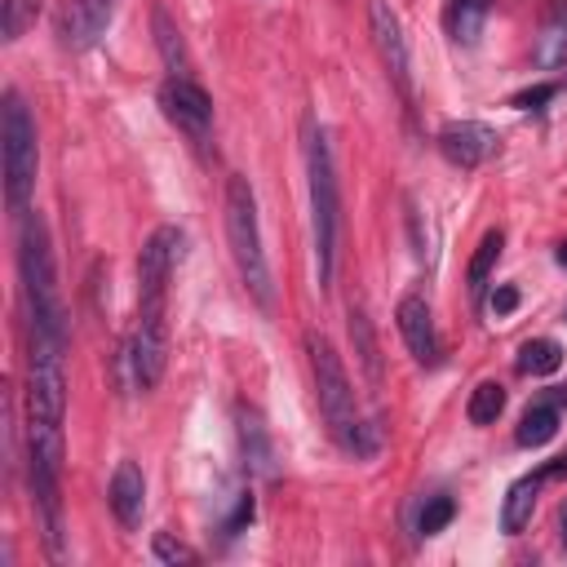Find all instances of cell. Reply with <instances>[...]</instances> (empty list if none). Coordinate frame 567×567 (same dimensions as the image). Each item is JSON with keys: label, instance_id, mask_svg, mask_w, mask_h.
Returning a JSON list of instances; mask_svg holds the SVG:
<instances>
[{"label": "cell", "instance_id": "cell-1", "mask_svg": "<svg viewBox=\"0 0 567 567\" xmlns=\"http://www.w3.org/2000/svg\"><path fill=\"white\" fill-rule=\"evenodd\" d=\"M18 279H22V319H27V359H62L66 319L53 284V252L40 213H18Z\"/></svg>", "mask_w": 567, "mask_h": 567}, {"label": "cell", "instance_id": "cell-2", "mask_svg": "<svg viewBox=\"0 0 567 567\" xmlns=\"http://www.w3.org/2000/svg\"><path fill=\"white\" fill-rule=\"evenodd\" d=\"M306 354H310V372H315V394H319V412L337 439L341 452L350 456H372L377 452V425L372 421H359V408H354V390H350V377H346V363L341 354L332 350V341L323 332H306Z\"/></svg>", "mask_w": 567, "mask_h": 567}, {"label": "cell", "instance_id": "cell-3", "mask_svg": "<svg viewBox=\"0 0 567 567\" xmlns=\"http://www.w3.org/2000/svg\"><path fill=\"white\" fill-rule=\"evenodd\" d=\"M226 239H230V257L235 270L244 279V288L252 292V301L261 310L275 306V284H270V266H266V248H261V226H257V199L248 177H230L226 182Z\"/></svg>", "mask_w": 567, "mask_h": 567}, {"label": "cell", "instance_id": "cell-4", "mask_svg": "<svg viewBox=\"0 0 567 567\" xmlns=\"http://www.w3.org/2000/svg\"><path fill=\"white\" fill-rule=\"evenodd\" d=\"M306 168H310V213H315V261L319 284L328 288L337 275V235H341V186L332 168V146L323 128H310L306 142Z\"/></svg>", "mask_w": 567, "mask_h": 567}, {"label": "cell", "instance_id": "cell-5", "mask_svg": "<svg viewBox=\"0 0 567 567\" xmlns=\"http://www.w3.org/2000/svg\"><path fill=\"white\" fill-rule=\"evenodd\" d=\"M0 142H4V195L13 213H27V199L35 190V168H40V151H35V120L22 102L18 89L4 93L0 106Z\"/></svg>", "mask_w": 567, "mask_h": 567}, {"label": "cell", "instance_id": "cell-6", "mask_svg": "<svg viewBox=\"0 0 567 567\" xmlns=\"http://www.w3.org/2000/svg\"><path fill=\"white\" fill-rule=\"evenodd\" d=\"M177 257H182V230L177 226L151 230V239L137 252V319H164V292Z\"/></svg>", "mask_w": 567, "mask_h": 567}, {"label": "cell", "instance_id": "cell-7", "mask_svg": "<svg viewBox=\"0 0 567 567\" xmlns=\"http://www.w3.org/2000/svg\"><path fill=\"white\" fill-rule=\"evenodd\" d=\"M368 31H372V44L385 62V75L394 80L399 97L412 106V62H408V40H403V27H399V13L385 4V0H372L368 4Z\"/></svg>", "mask_w": 567, "mask_h": 567}, {"label": "cell", "instance_id": "cell-8", "mask_svg": "<svg viewBox=\"0 0 567 567\" xmlns=\"http://www.w3.org/2000/svg\"><path fill=\"white\" fill-rule=\"evenodd\" d=\"M159 106H164V115H168L182 133H190L195 142L208 137V124H213V97H208L190 75H168L164 89H159Z\"/></svg>", "mask_w": 567, "mask_h": 567}, {"label": "cell", "instance_id": "cell-9", "mask_svg": "<svg viewBox=\"0 0 567 567\" xmlns=\"http://www.w3.org/2000/svg\"><path fill=\"white\" fill-rule=\"evenodd\" d=\"M115 0H58V40L71 53H84L102 40V31L111 27Z\"/></svg>", "mask_w": 567, "mask_h": 567}, {"label": "cell", "instance_id": "cell-10", "mask_svg": "<svg viewBox=\"0 0 567 567\" xmlns=\"http://www.w3.org/2000/svg\"><path fill=\"white\" fill-rule=\"evenodd\" d=\"M439 151H443V159L447 164H456V168H478L483 159H492L496 155V133L487 128V124H478V120H452V124H443L439 128Z\"/></svg>", "mask_w": 567, "mask_h": 567}, {"label": "cell", "instance_id": "cell-11", "mask_svg": "<svg viewBox=\"0 0 567 567\" xmlns=\"http://www.w3.org/2000/svg\"><path fill=\"white\" fill-rule=\"evenodd\" d=\"M394 319H399V332H403L412 359L425 363V368H434L439 363V332H434V315H430L425 297H403L399 310H394Z\"/></svg>", "mask_w": 567, "mask_h": 567}, {"label": "cell", "instance_id": "cell-12", "mask_svg": "<svg viewBox=\"0 0 567 567\" xmlns=\"http://www.w3.org/2000/svg\"><path fill=\"white\" fill-rule=\"evenodd\" d=\"M235 421H239V456H244V470L257 474V478H275L279 465H275V443L266 434V421L257 408L239 403L235 408Z\"/></svg>", "mask_w": 567, "mask_h": 567}, {"label": "cell", "instance_id": "cell-13", "mask_svg": "<svg viewBox=\"0 0 567 567\" xmlns=\"http://www.w3.org/2000/svg\"><path fill=\"white\" fill-rule=\"evenodd\" d=\"M111 509L124 527H137L142 523V509H146V478L133 461H120L115 474H111Z\"/></svg>", "mask_w": 567, "mask_h": 567}, {"label": "cell", "instance_id": "cell-14", "mask_svg": "<svg viewBox=\"0 0 567 567\" xmlns=\"http://www.w3.org/2000/svg\"><path fill=\"white\" fill-rule=\"evenodd\" d=\"M532 58H536V66H545V71L567 66V0H554L545 27H540V35H536Z\"/></svg>", "mask_w": 567, "mask_h": 567}, {"label": "cell", "instance_id": "cell-15", "mask_svg": "<svg viewBox=\"0 0 567 567\" xmlns=\"http://www.w3.org/2000/svg\"><path fill=\"white\" fill-rule=\"evenodd\" d=\"M540 470L536 474H527V478H518L509 492H505V505H501V527L509 532V536H518L527 523H532V509H536V492H540Z\"/></svg>", "mask_w": 567, "mask_h": 567}, {"label": "cell", "instance_id": "cell-16", "mask_svg": "<svg viewBox=\"0 0 567 567\" xmlns=\"http://www.w3.org/2000/svg\"><path fill=\"white\" fill-rule=\"evenodd\" d=\"M151 27H155V49H159V58H164L168 75H190L186 40H182V31H177L173 13H168V9H155V13H151Z\"/></svg>", "mask_w": 567, "mask_h": 567}, {"label": "cell", "instance_id": "cell-17", "mask_svg": "<svg viewBox=\"0 0 567 567\" xmlns=\"http://www.w3.org/2000/svg\"><path fill=\"white\" fill-rule=\"evenodd\" d=\"M554 434H558V403H554V399H536V403L523 412L518 430H514L518 447H540V443H549Z\"/></svg>", "mask_w": 567, "mask_h": 567}, {"label": "cell", "instance_id": "cell-18", "mask_svg": "<svg viewBox=\"0 0 567 567\" xmlns=\"http://www.w3.org/2000/svg\"><path fill=\"white\" fill-rule=\"evenodd\" d=\"M563 363V346L554 337H532L518 346V372L523 377H549Z\"/></svg>", "mask_w": 567, "mask_h": 567}, {"label": "cell", "instance_id": "cell-19", "mask_svg": "<svg viewBox=\"0 0 567 567\" xmlns=\"http://www.w3.org/2000/svg\"><path fill=\"white\" fill-rule=\"evenodd\" d=\"M487 22V0H452L447 4V31L456 44H474Z\"/></svg>", "mask_w": 567, "mask_h": 567}, {"label": "cell", "instance_id": "cell-20", "mask_svg": "<svg viewBox=\"0 0 567 567\" xmlns=\"http://www.w3.org/2000/svg\"><path fill=\"white\" fill-rule=\"evenodd\" d=\"M350 337H354V354H359L368 381L377 385V381H381V350H377V332H372L363 306H350Z\"/></svg>", "mask_w": 567, "mask_h": 567}, {"label": "cell", "instance_id": "cell-21", "mask_svg": "<svg viewBox=\"0 0 567 567\" xmlns=\"http://www.w3.org/2000/svg\"><path fill=\"white\" fill-rule=\"evenodd\" d=\"M501 248H505V235H501V230H487V235L478 239V248H474V257H470V270H465V279H470V297H483L487 275H492Z\"/></svg>", "mask_w": 567, "mask_h": 567}, {"label": "cell", "instance_id": "cell-22", "mask_svg": "<svg viewBox=\"0 0 567 567\" xmlns=\"http://www.w3.org/2000/svg\"><path fill=\"white\" fill-rule=\"evenodd\" d=\"M465 412H470L474 425H492V421L505 412V385H501V381H478Z\"/></svg>", "mask_w": 567, "mask_h": 567}, {"label": "cell", "instance_id": "cell-23", "mask_svg": "<svg viewBox=\"0 0 567 567\" xmlns=\"http://www.w3.org/2000/svg\"><path fill=\"white\" fill-rule=\"evenodd\" d=\"M0 9H4V22H0V31H4V40L13 44V40H22V31L35 22V13H40V0H0Z\"/></svg>", "mask_w": 567, "mask_h": 567}, {"label": "cell", "instance_id": "cell-24", "mask_svg": "<svg viewBox=\"0 0 567 567\" xmlns=\"http://www.w3.org/2000/svg\"><path fill=\"white\" fill-rule=\"evenodd\" d=\"M452 514H456V501L452 496H430L425 505H421V518H416V532L421 536H434V532H443L447 523H452Z\"/></svg>", "mask_w": 567, "mask_h": 567}, {"label": "cell", "instance_id": "cell-25", "mask_svg": "<svg viewBox=\"0 0 567 567\" xmlns=\"http://www.w3.org/2000/svg\"><path fill=\"white\" fill-rule=\"evenodd\" d=\"M151 549H155V558H159V563H173V567H177V563H195V558H199V554H195L190 545H182V540H173L168 532H155V540H151Z\"/></svg>", "mask_w": 567, "mask_h": 567}, {"label": "cell", "instance_id": "cell-26", "mask_svg": "<svg viewBox=\"0 0 567 567\" xmlns=\"http://www.w3.org/2000/svg\"><path fill=\"white\" fill-rule=\"evenodd\" d=\"M252 514H257V501H252V492H239V501H235V514L226 518V536H239V527H248V523H252Z\"/></svg>", "mask_w": 567, "mask_h": 567}, {"label": "cell", "instance_id": "cell-27", "mask_svg": "<svg viewBox=\"0 0 567 567\" xmlns=\"http://www.w3.org/2000/svg\"><path fill=\"white\" fill-rule=\"evenodd\" d=\"M554 93H558L554 84H532V89L514 93V106H518V111H540V106H545V102H549Z\"/></svg>", "mask_w": 567, "mask_h": 567}, {"label": "cell", "instance_id": "cell-28", "mask_svg": "<svg viewBox=\"0 0 567 567\" xmlns=\"http://www.w3.org/2000/svg\"><path fill=\"white\" fill-rule=\"evenodd\" d=\"M518 306V288H509V284H501L496 292H492V315H509Z\"/></svg>", "mask_w": 567, "mask_h": 567}, {"label": "cell", "instance_id": "cell-29", "mask_svg": "<svg viewBox=\"0 0 567 567\" xmlns=\"http://www.w3.org/2000/svg\"><path fill=\"white\" fill-rule=\"evenodd\" d=\"M558 527H563V549H567V501H563V509H558Z\"/></svg>", "mask_w": 567, "mask_h": 567}, {"label": "cell", "instance_id": "cell-30", "mask_svg": "<svg viewBox=\"0 0 567 567\" xmlns=\"http://www.w3.org/2000/svg\"><path fill=\"white\" fill-rule=\"evenodd\" d=\"M554 257H558V266H567V239L558 244V252H554Z\"/></svg>", "mask_w": 567, "mask_h": 567}]
</instances>
